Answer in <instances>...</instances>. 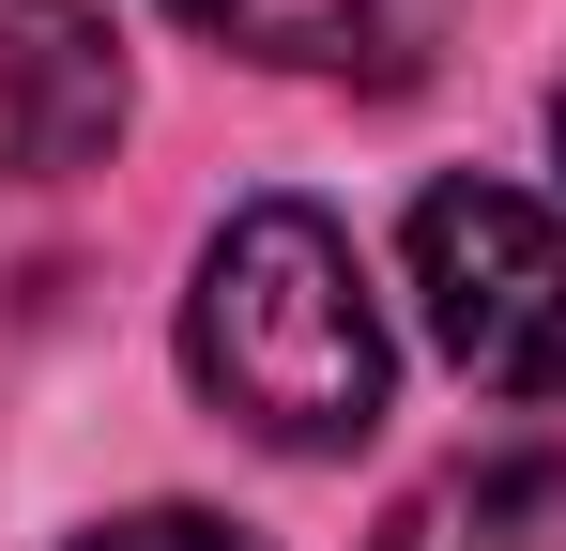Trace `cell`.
Returning a JSON list of instances; mask_svg holds the SVG:
<instances>
[{
    "label": "cell",
    "mask_w": 566,
    "mask_h": 551,
    "mask_svg": "<svg viewBox=\"0 0 566 551\" xmlns=\"http://www.w3.org/2000/svg\"><path fill=\"white\" fill-rule=\"evenodd\" d=\"M185 367L199 398L276 459H353L382 429V306L337 215L306 199H245L214 246H199V291H185Z\"/></svg>",
    "instance_id": "1"
},
{
    "label": "cell",
    "mask_w": 566,
    "mask_h": 551,
    "mask_svg": "<svg viewBox=\"0 0 566 551\" xmlns=\"http://www.w3.org/2000/svg\"><path fill=\"white\" fill-rule=\"evenodd\" d=\"M413 306L490 398H566V230L521 184H429L413 199Z\"/></svg>",
    "instance_id": "2"
},
{
    "label": "cell",
    "mask_w": 566,
    "mask_h": 551,
    "mask_svg": "<svg viewBox=\"0 0 566 551\" xmlns=\"http://www.w3.org/2000/svg\"><path fill=\"white\" fill-rule=\"evenodd\" d=\"M123 138L107 0H0V184H77Z\"/></svg>",
    "instance_id": "3"
},
{
    "label": "cell",
    "mask_w": 566,
    "mask_h": 551,
    "mask_svg": "<svg viewBox=\"0 0 566 551\" xmlns=\"http://www.w3.org/2000/svg\"><path fill=\"white\" fill-rule=\"evenodd\" d=\"M169 15L214 31V46H245V62H276V77H368V92H398L429 46H444L460 0H169Z\"/></svg>",
    "instance_id": "4"
},
{
    "label": "cell",
    "mask_w": 566,
    "mask_h": 551,
    "mask_svg": "<svg viewBox=\"0 0 566 551\" xmlns=\"http://www.w3.org/2000/svg\"><path fill=\"white\" fill-rule=\"evenodd\" d=\"M382 551H566V459H460L382 521Z\"/></svg>",
    "instance_id": "5"
},
{
    "label": "cell",
    "mask_w": 566,
    "mask_h": 551,
    "mask_svg": "<svg viewBox=\"0 0 566 551\" xmlns=\"http://www.w3.org/2000/svg\"><path fill=\"white\" fill-rule=\"evenodd\" d=\"M77 551H261L245 521H199V506H138V521H93Z\"/></svg>",
    "instance_id": "6"
},
{
    "label": "cell",
    "mask_w": 566,
    "mask_h": 551,
    "mask_svg": "<svg viewBox=\"0 0 566 551\" xmlns=\"http://www.w3.org/2000/svg\"><path fill=\"white\" fill-rule=\"evenodd\" d=\"M552 154H566V92H552Z\"/></svg>",
    "instance_id": "7"
}]
</instances>
